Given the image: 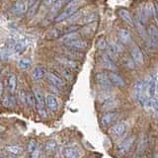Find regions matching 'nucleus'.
<instances>
[{
	"label": "nucleus",
	"instance_id": "1",
	"mask_svg": "<svg viewBox=\"0 0 158 158\" xmlns=\"http://www.w3.org/2000/svg\"><path fill=\"white\" fill-rule=\"evenodd\" d=\"M133 95L136 101L142 106H145L147 101L149 100L148 95V80H139L133 87Z\"/></svg>",
	"mask_w": 158,
	"mask_h": 158
},
{
	"label": "nucleus",
	"instance_id": "2",
	"mask_svg": "<svg viewBox=\"0 0 158 158\" xmlns=\"http://www.w3.org/2000/svg\"><path fill=\"white\" fill-rule=\"evenodd\" d=\"M82 3H83L82 0H71V1L67 4L66 8L64 9V11L59 14L56 18V22H61L68 18H70L73 14H75L77 12L79 6H80Z\"/></svg>",
	"mask_w": 158,
	"mask_h": 158
},
{
	"label": "nucleus",
	"instance_id": "3",
	"mask_svg": "<svg viewBox=\"0 0 158 158\" xmlns=\"http://www.w3.org/2000/svg\"><path fill=\"white\" fill-rule=\"evenodd\" d=\"M147 46L149 49H156L158 48V29L154 25H150L146 31Z\"/></svg>",
	"mask_w": 158,
	"mask_h": 158
},
{
	"label": "nucleus",
	"instance_id": "4",
	"mask_svg": "<svg viewBox=\"0 0 158 158\" xmlns=\"http://www.w3.org/2000/svg\"><path fill=\"white\" fill-rule=\"evenodd\" d=\"M34 94L36 97V107L39 115L43 118L47 117V100H44L43 93L39 89H35Z\"/></svg>",
	"mask_w": 158,
	"mask_h": 158
},
{
	"label": "nucleus",
	"instance_id": "5",
	"mask_svg": "<svg viewBox=\"0 0 158 158\" xmlns=\"http://www.w3.org/2000/svg\"><path fill=\"white\" fill-rule=\"evenodd\" d=\"M108 54L114 60H116L118 56H120L121 54L123 52V46L121 44V43H118L115 41H111L108 44Z\"/></svg>",
	"mask_w": 158,
	"mask_h": 158
},
{
	"label": "nucleus",
	"instance_id": "6",
	"mask_svg": "<svg viewBox=\"0 0 158 158\" xmlns=\"http://www.w3.org/2000/svg\"><path fill=\"white\" fill-rule=\"evenodd\" d=\"M27 10V4L24 0H17L16 2H14L13 5L10 8V12L12 15L16 17H21L22 15L26 12Z\"/></svg>",
	"mask_w": 158,
	"mask_h": 158
},
{
	"label": "nucleus",
	"instance_id": "7",
	"mask_svg": "<svg viewBox=\"0 0 158 158\" xmlns=\"http://www.w3.org/2000/svg\"><path fill=\"white\" fill-rule=\"evenodd\" d=\"M53 68H54V70H56V72H57L56 74H58L59 76H61L64 80L72 81L73 75H72V70L70 68L64 66L60 63H57L56 65L53 66Z\"/></svg>",
	"mask_w": 158,
	"mask_h": 158
},
{
	"label": "nucleus",
	"instance_id": "8",
	"mask_svg": "<svg viewBox=\"0 0 158 158\" xmlns=\"http://www.w3.org/2000/svg\"><path fill=\"white\" fill-rule=\"evenodd\" d=\"M118 118H120V114H118V112L111 111V112L105 114V115L102 117V118H101V123H102L103 127H108L112 126L113 123H115L118 121Z\"/></svg>",
	"mask_w": 158,
	"mask_h": 158
},
{
	"label": "nucleus",
	"instance_id": "9",
	"mask_svg": "<svg viewBox=\"0 0 158 158\" xmlns=\"http://www.w3.org/2000/svg\"><path fill=\"white\" fill-rule=\"evenodd\" d=\"M47 79H48V81L56 88L62 89L64 86H65V83H64L63 78L61 76H59L58 74H56V73H52V72L48 73L47 74Z\"/></svg>",
	"mask_w": 158,
	"mask_h": 158
},
{
	"label": "nucleus",
	"instance_id": "10",
	"mask_svg": "<svg viewBox=\"0 0 158 158\" xmlns=\"http://www.w3.org/2000/svg\"><path fill=\"white\" fill-rule=\"evenodd\" d=\"M68 49H71V51H75V52H83L88 48V44L85 41H82V40H75V41H72L70 43H68L66 44H64Z\"/></svg>",
	"mask_w": 158,
	"mask_h": 158
},
{
	"label": "nucleus",
	"instance_id": "11",
	"mask_svg": "<svg viewBox=\"0 0 158 158\" xmlns=\"http://www.w3.org/2000/svg\"><path fill=\"white\" fill-rule=\"evenodd\" d=\"M127 128V123L125 122H120V123H115V125H113L110 131L114 136L120 137L125 135Z\"/></svg>",
	"mask_w": 158,
	"mask_h": 158
},
{
	"label": "nucleus",
	"instance_id": "12",
	"mask_svg": "<svg viewBox=\"0 0 158 158\" xmlns=\"http://www.w3.org/2000/svg\"><path fill=\"white\" fill-rule=\"evenodd\" d=\"M132 144H133V137L131 135H130L118 143V150L120 153H122V154H126V153H127L131 150Z\"/></svg>",
	"mask_w": 158,
	"mask_h": 158
},
{
	"label": "nucleus",
	"instance_id": "13",
	"mask_svg": "<svg viewBox=\"0 0 158 158\" xmlns=\"http://www.w3.org/2000/svg\"><path fill=\"white\" fill-rule=\"evenodd\" d=\"M131 56L133 62H135L137 65H143L144 64V57H143V53L139 49V48L135 46L131 49Z\"/></svg>",
	"mask_w": 158,
	"mask_h": 158
},
{
	"label": "nucleus",
	"instance_id": "14",
	"mask_svg": "<svg viewBox=\"0 0 158 158\" xmlns=\"http://www.w3.org/2000/svg\"><path fill=\"white\" fill-rule=\"evenodd\" d=\"M56 61L58 63L62 64V65H64V66L70 68L71 70H76V69L79 68V64H78L77 61H75V59L69 58V57H66V56L57 57L56 58Z\"/></svg>",
	"mask_w": 158,
	"mask_h": 158
},
{
	"label": "nucleus",
	"instance_id": "15",
	"mask_svg": "<svg viewBox=\"0 0 158 158\" xmlns=\"http://www.w3.org/2000/svg\"><path fill=\"white\" fill-rule=\"evenodd\" d=\"M108 76H109V79H110V81L112 83V85L117 86L118 88H123L126 85V82H125V80H123V78L121 75L115 73L114 71L111 70L108 73Z\"/></svg>",
	"mask_w": 158,
	"mask_h": 158
},
{
	"label": "nucleus",
	"instance_id": "16",
	"mask_svg": "<svg viewBox=\"0 0 158 158\" xmlns=\"http://www.w3.org/2000/svg\"><path fill=\"white\" fill-rule=\"evenodd\" d=\"M5 85H6L7 90L11 94L16 92V88H17V77H16V75L13 73L9 74L6 78V80H5Z\"/></svg>",
	"mask_w": 158,
	"mask_h": 158
},
{
	"label": "nucleus",
	"instance_id": "17",
	"mask_svg": "<svg viewBox=\"0 0 158 158\" xmlns=\"http://www.w3.org/2000/svg\"><path fill=\"white\" fill-rule=\"evenodd\" d=\"M118 15L120 16V18L123 20V22L127 23L128 26H133V24H135V20H133V17L131 13L128 11L127 9H120L118 11Z\"/></svg>",
	"mask_w": 158,
	"mask_h": 158
},
{
	"label": "nucleus",
	"instance_id": "18",
	"mask_svg": "<svg viewBox=\"0 0 158 158\" xmlns=\"http://www.w3.org/2000/svg\"><path fill=\"white\" fill-rule=\"evenodd\" d=\"M47 74H48V70H47L46 67L43 66V65H38L32 70L31 76L34 80L38 81V80H40V79L44 78V76H47Z\"/></svg>",
	"mask_w": 158,
	"mask_h": 158
},
{
	"label": "nucleus",
	"instance_id": "19",
	"mask_svg": "<svg viewBox=\"0 0 158 158\" xmlns=\"http://www.w3.org/2000/svg\"><path fill=\"white\" fill-rule=\"evenodd\" d=\"M100 63L103 67H105L109 70H114L116 69V65H115V60L109 56V54H105V56H102L100 57Z\"/></svg>",
	"mask_w": 158,
	"mask_h": 158
},
{
	"label": "nucleus",
	"instance_id": "20",
	"mask_svg": "<svg viewBox=\"0 0 158 158\" xmlns=\"http://www.w3.org/2000/svg\"><path fill=\"white\" fill-rule=\"evenodd\" d=\"M96 81L103 88H109L112 85L110 79H109L108 73H103V72L98 73L96 75Z\"/></svg>",
	"mask_w": 158,
	"mask_h": 158
},
{
	"label": "nucleus",
	"instance_id": "21",
	"mask_svg": "<svg viewBox=\"0 0 158 158\" xmlns=\"http://www.w3.org/2000/svg\"><path fill=\"white\" fill-rule=\"evenodd\" d=\"M157 81L158 78L156 75H153L148 80V95L150 98H154L157 90Z\"/></svg>",
	"mask_w": 158,
	"mask_h": 158
},
{
	"label": "nucleus",
	"instance_id": "22",
	"mask_svg": "<svg viewBox=\"0 0 158 158\" xmlns=\"http://www.w3.org/2000/svg\"><path fill=\"white\" fill-rule=\"evenodd\" d=\"M78 39H79V34L75 31H73V32H69V33L64 34L63 36L60 37L58 40L61 44H66L70 43L72 41H75V40H78Z\"/></svg>",
	"mask_w": 158,
	"mask_h": 158
},
{
	"label": "nucleus",
	"instance_id": "23",
	"mask_svg": "<svg viewBox=\"0 0 158 158\" xmlns=\"http://www.w3.org/2000/svg\"><path fill=\"white\" fill-rule=\"evenodd\" d=\"M62 156L67 157V158H74V157H79L80 153L76 147L74 146H66L62 149Z\"/></svg>",
	"mask_w": 158,
	"mask_h": 158
},
{
	"label": "nucleus",
	"instance_id": "24",
	"mask_svg": "<svg viewBox=\"0 0 158 158\" xmlns=\"http://www.w3.org/2000/svg\"><path fill=\"white\" fill-rule=\"evenodd\" d=\"M118 39H120V41L125 44H130L131 43V36L130 32L127 31L126 29H120L118 32Z\"/></svg>",
	"mask_w": 158,
	"mask_h": 158
},
{
	"label": "nucleus",
	"instance_id": "25",
	"mask_svg": "<svg viewBox=\"0 0 158 158\" xmlns=\"http://www.w3.org/2000/svg\"><path fill=\"white\" fill-rule=\"evenodd\" d=\"M118 106H120V101L117 100L115 98H112L110 100L103 103L102 109L105 111H113V110H115L116 108H118Z\"/></svg>",
	"mask_w": 158,
	"mask_h": 158
},
{
	"label": "nucleus",
	"instance_id": "26",
	"mask_svg": "<svg viewBox=\"0 0 158 158\" xmlns=\"http://www.w3.org/2000/svg\"><path fill=\"white\" fill-rule=\"evenodd\" d=\"M47 106L52 112H56L58 108V101L57 98L54 95H48L47 97Z\"/></svg>",
	"mask_w": 158,
	"mask_h": 158
},
{
	"label": "nucleus",
	"instance_id": "27",
	"mask_svg": "<svg viewBox=\"0 0 158 158\" xmlns=\"http://www.w3.org/2000/svg\"><path fill=\"white\" fill-rule=\"evenodd\" d=\"M64 34H66V33H65V31H64V30L56 28V29L52 30V31L48 34L47 39H48V40H56V39H59L60 37H62Z\"/></svg>",
	"mask_w": 158,
	"mask_h": 158
},
{
	"label": "nucleus",
	"instance_id": "28",
	"mask_svg": "<svg viewBox=\"0 0 158 158\" xmlns=\"http://www.w3.org/2000/svg\"><path fill=\"white\" fill-rule=\"evenodd\" d=\"M16 104V98L13 95H7L2 98V106L5 108H13Z\"/></svg>",
	"mask_w": 158,
	"mask_h": 158
},
{
	"label": "nucleus",
	"instance_id": "29",
	"mask_svg": "<svg viewBox=\"0 0 158 158\" xmlns=\"http://www.w3.org/2000/svg\"><path fill=\"white\" fill-rule=\"evenodd\" d=\"M32 66V60L27 57H22L18 60V67L21 70H27Z\"/></svg>",
	"mask_w": 158,
	"mask_h": 158
},
{
	"label": "nucleus",
	"instance_id": "30",
	"mask_svg": "<svg viewBox=\"0 0 158 158\" xmlns=\"http://www.w3.org/2000/svg\"><path fill=\"white\" fill-rule=\"evenodd\" d=\"M5 150H6L7 153H11L12 155L14 156H17L20 155L21 153L23 152V148L20 146V145H8L5 147Z\"/></svg>",
	"mask_w": 158,
	"mask_h": 158
},
{
	"label": "nucleus",
	"instance_id": "31",
	"mask_svg": "<svg viewBox=\"0 0 158 158\" xmlns=\"http://www.w3.org/2000/svg\"><path fill=\"white\" fill-rule=\"evenodd\" d=\"M56 147H57V143L56 140H48L44 144V150L48 153H52L56 151Z\"/></svg>",
	"mask_w": 158,
	"mask_h": 158
},
{
	"label": "nucleus",
	"instance_id": "32",
	"mask_svg": "<svg viewBox=\"0 0 158 158\" xmlns=\"http://www.w3.org/2000/svg\"><path fill=\"white\" fill-rule=\"evenodd\" d=\"M37 7H38V0H28L29 16H33L36 13Z\"/></svg>",
	"mask_w": 158,
	"mask_h": 158
},
{
	"label": "nucleus",
	"instance_id": "33",
	"mask_svg": "<svg viewBox=\"0 0 158 158\" xmlns=\"http://www.w3.org/2000/svg\"><path fill=\"white\" fill-rule=\"evenodd\" d=\"M38 142L35 140V139H32V140H30V142L28 143V146H27V150L29 153H31V154L33 155L35 152H37L38 151Z\"/></svg>",
	"mask_w": 158,
	"mask_h": 158
},
{
	"label": "nucleus",
	"instance_id": "34",
	"mask_svg": "<svg viewBox=\"0 0 158 158\" xmlns=\"http://www.w3.org/2000/svg\"><path fill=\"white\" fill-rule=\"evenodd\" d=\"M13 54H14L13 52L9 48H2V51H1V58H2V60H6V59L11 57Z\"/></svg>",
	"mask_w": 158,
	"mask_h": 158
},
{
	"label": "nucleus",
	"instance_id": "35",
	"mask_svg": "<svg viewBox=\"0 0 158 158\" xmlns=\"http://www.w3.org/2000/svg\"><path fill=\"white\" fill-rule=\"evenodd\" d=\"M18 100L19 103L21 104L22 106H25L27 104V93L25 91H20L19 92V95H18Z\"/></svg>",
	"mask_w": 158,
	"mask_h": 158
},
{
	"label": "nucleus",
	"instance_id": "36",
	"mask_svg": "<svg viewBox=\"0 0 158 158\" xmlns=\"http://www.w3.org/2000/svg\"><path fill=\"white\" fill-rule=\"evenodd\" d=\"M107 47V44H106V41H105V39H100L98 41L97 43V48L99 49H104V48H106Z\"/></svg>",
	"mask_w": 158,
	"mask_h": 158
},
{
	"label": "nucleus",
	"instance_id": "37",
	"mask_svg": "<svg viewBox=\"0 0 158 158\" xmlns=\"http://www.w3.org/2000/svg\"><path fill=\"white\" fill-rule=\"evenodd\" d=\"M56 0H44V5L47 7H49V6H52V5L54 4V2H56Z\"/></svg>",
	"mask_w": 158,
	"mask_h": 158
},
{
	"label": "nucleus",
	"instance_id": "38",
	"mask_svg": "<svg viewBox=\"0 0 158 158\" xmlns=\"http://www.w3.org/2000/svg\"><path fill=\"white\" fill-rule=\"evenodd\" d=\"M154 17L156 18L157 22H158V5H156L155 9H154Z\"/></svg>",
	"mask_w": 158,
	"mask_h": 158
},
{
	"label": "nucleus",
	"instance_id": "39",
	"mask_svg": "<svg viewBox=\"0 0 158 158\" xmlns=\"http://www.w3.org/2000/svg\"><path fill=\"white\" fill-rule=\"evenodd\" d=\"M71 0H64V3H66V4H68L69 2H70Z\"/></svg>",
	"mask_w": 158,
	"mask_h": 158
},
{
	"label": "nucleus",
	"instance_id": "40",
	"mask_svg": "<svg viewBox=\"0 0 158 158\" xmlns=\"http://www.w3.org/2000/svg\"><path fill=\"white\" fill-rule=\"evenodd\" d=\"M156 115H157V118H158V110H157V113H156Z\"/></svg>",
	"mask_w": 158,
	"mask_h": 158
}]
</instances>
